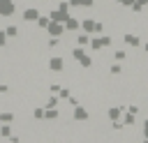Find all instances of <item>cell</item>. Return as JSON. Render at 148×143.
<instances>
[{
	"instance_id": "cell-2",
	"label": "cell",
	"mask_w": 148,
	"mask_h": 143,
	"mask_svg": "<svg viewBox=\"0 0 148 143\" xmlns=\"http://www.w3.org/2000/svg\"><path fill=\"white\" fill-rule=\"evenodd\" d=\"M125 42H127V44H132V46H136V44H139V37H134V35H127V37H125Z\"/></svg>"
},
{
	"instance_id": "cell-6",
	"label": "cell",
	"mask_w": 148,
	"mask_h": 143,
	"mask_svg": "<svg viewBox=\"0 0 148 143\" xmlns=\"http://www.w3.org/2000/svg\"><path fill=\"white\" fill-rule=\"evenodd\" d=\"M25 18H37V12H35V9H30V12H25Z\"/></svg>"
},
{
	"instance_id": "cell-3",
	"label": "cell",
	"mask_w": 148,
	"mask_h": 143,
	"mask_svg": "<svg viewBox=\"0 0 148 143\" xmlns=\"http://www.w3.org/2000/svg\"><path fill=\"white\" fill-rule=\"evenodd\" d=\"M51 67H53V69H60V67H62V60H60V58H53V60H51Z\"/></svg>"
},
{
	"instance_id": "cell-9",
	"label": "cell",
	"mask_w": 148,
	"mask_h": 143,
	"mask_svg": "<svg viewBox=\"0 0 148 143\" xmlns=\"http://www.w3.org/2000/svg\"><path fill=\"white\" fill-rule=\"evenodd\" d=\"M139 2H141V5H143V2H146V0H139Z\"/></svg>"
},
{
	"instance_id": "cell-1",
	"label": "cell",
	"mask_w": 148,
	"mask_h": 143,
	"mask_svg": "<svg viewBox=\"0 0 148 143\" xmlns=\"http://www.w3.org/2000/svg\"><path fill=\"white\" fill-rule=\"evenodd\" d=\"M12 9H14V7L9 5V0H0V12H2V14H12Z\"/></svg>"
},
{
	"instance_id": "cell-5",
	"label": "cell",
	"mask_w": 148,
	"mask_h": 143,
	"mask_svg": "<svg viewBox=\"0 0 148 143\" xmlns=\"http://www.w3.org/2000/svg\"><path fill=\"white\" fill-rule=\"evenodd\" d=\"M74 115H76V118H79V120H86V118H88V113H86V111H83V108H79V111H76V113H74Z\"/></svg>"
},
{
	"instance_id": "cell-8",
	"label": "cell",
	"mask_w": 148,
	"mask_h": 143,
	"mask_svg": "<svg viewBox=\"0 0 148 143\" xmlns=\"http://www.w3.org/2000/svg\"><path fill=\"white\" fill-rule=\"evenodd\" d=\"M120 2H123V5H132L134 0H120Z\"/></svg>"
},
{
	"instance_id": "cell-4",
	"label": "cell",
	"mask_w": 148,
	"mask_h": 143,
	"mask_svg": "<svg viewBox=\"0 0 148 143\" xmlns=\"http://www.w3.org/2000/svg\"><path fill=\"white\" fill-rule=\"evenodd\" d=\"M49 32H51V35H58V32H60V25L51 23V25H49Z\"/></svg>"
},
{
	"instance_id": "cell-7",
	"label": "cell",
	"mask_w": 148,
	"mask_h": 143,
	"mask_svg": "<svg viewBox=\"0 0 148 143\" xmlns=\"http://www.w3.org/2000/svg\"><path fill=\"white\" fill-rule=\"evenodd\" d=\"M0 44H5V32H0Z\"/></svg>"
}]
</instances>
